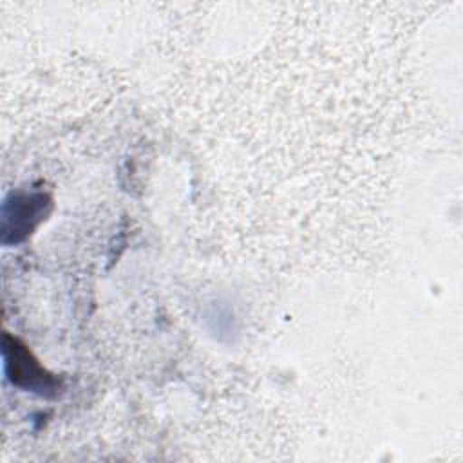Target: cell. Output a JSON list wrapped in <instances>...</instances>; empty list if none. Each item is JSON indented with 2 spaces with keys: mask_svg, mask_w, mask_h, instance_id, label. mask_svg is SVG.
Masks as SVG:
<instances>
[{
  "mask_svg": "<svg viewBox=\"0 0 463 463\" xmlns=\"http://www.w3.org/2000/svg\"><path fill=\"white\" fill-rule=\"evenodd\" d=\"M4 347H5V365L9 371L13 369L11 378L14 383L38 391L42 394H47V391L56 389V380L45 373V369L31 356V353L24 345L13 340V347H11L5 340Z\"/></svg>",
  "mask_w": 463,
  "mask_h": 463,
  "instance_id": "1",
  "label": "cell"
}]
</instances>
